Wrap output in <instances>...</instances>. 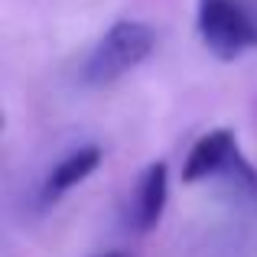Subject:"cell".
<instances>
[{"mask_svg": "<svg viewBox=\"0 0 257 257\" xmlns=\"http://www.w3.org/2000/svg\"><path fill=\"white\" fill-rule=\"evenodd\" d=\"M157 49V33L140 20H117L104 36L94 43L82 65V82L91 88H104L127 72H134L140 62L150 59Z\"/></svg>", "mask_w": 257, "mask_h": 257, "instance_id": "1", "label": "cell"}, {"mask_svg": "<svg viewBox=\"0 0 257 257\" xmlns=\"http://www.w3.org/2000/svg\"><path fill=\"white\" fill-rule=\"evenodd\" d=\"M195 30L205 49L221 62H234L257 46V20L241 0H199Z\"/></svg>", "mask_w": 257, "mask_h": 257, "instance_id": "2", "label": "cell"}, {"mask_svg": "<svg viewBox=\"0 0 257 257\" xmlns=\"http://www.w3.org/2000/svg\"><path fill=\"white\" fill-rule=\"evenodd\" d=\"M238 160H241V150L231 131H225V127L208 131L189 150L186 163H182V182H202V179H215V176H228Z\"/></svg>", "mask_w": 257, "mask_h": 257, "instance_id": "3", "label": "cell"}, {"mask_svg": "<svg viewBox=\"0 0 257 257\" xmlns=\"http://www.w3.org/2000/svg\"><path fill=\"white\" fill-rule=\"evenodd\" d=\"M166 199H170V173H166V163H150L140 173L137 186H134L131 205H127V221L137 231L157 228L163 212H166Z\"/></svg>", "mask_w": 257, "mask_h": 257, "instance_id": "4", "label": "cell"}, {"mask_svg": "<svg viewBox=\"0 0 257 257\" xmlns=\"http://www.w3.org/2000/svg\"><path fill=\"white\" fill-rule=\"evenodd\" d=\"M101 157H104V150H101L98 144H85V147H78V150H72L65 160H59L49 170V176H46V182H43V192H39L43 202L46 205H49V202H59L69 189H75L78 182H85L88 176L101 166Z\"/></svg>", "mask_w": 257, "mask_h": 257, "instance_id": "5", "label": "cell"}, {"mask_svg": "<svg viewBox=\"0 0 257 257\" xmlns=\"http://www.w3.org/2000/svg\"><path fill=\"white\" fill-rule=\"evenodd\" d=\"M94 257H131L127 251H107V254H94Z\"/></svg>", "mask_w": 257, "mask_h": 257, "instance_id": "6", "label": "cell"}]
</instances>
